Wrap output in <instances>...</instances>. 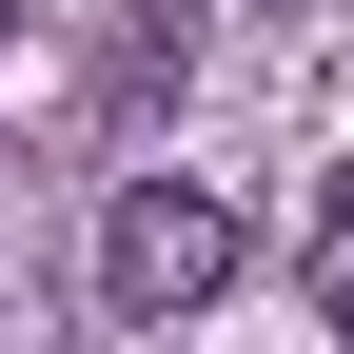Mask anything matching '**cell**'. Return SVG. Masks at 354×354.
<instances>
[{"instance_id": "3957f363", "label": "cell", "mask_w": 354, "mask_h": 354, "mask_svg": "<svg viewBox=\"0 0 354 354\" xmlns=\"http://www.w3.org/2000/svg\"><path fill=\"white\" fill-rule=\"evenodd\" d=\"M0 20H20V0H0Z\"/></svg>"}, {"instance_id": "6da1fadb", "label": "cell", "mask_w": 354, "mask_h": 354, "mask_svg": "<svg viewBox=\"0 0 354 354\" xmlns=\"http://www.w3.org/2000/svg\"><path fill=\"white\" fill-rule=\"evenodd\" d=\"M236 197L216 177H118V216H99V295H118V335H177V315H216L236 295Z\"/></svg>"}, {"instance_id": "7a4b0ae2", "label": "cell", "mask_w": 354, "mask_h": 354, "mask_svg": "<svg viewBox=\"0 0 354 354\" xmlns=\"http://www.w3.org/2000/svg\"><path fill=\"white\" fill-rule=\"evenodd\" d=\"M295 276H315V315H335V335H354V158H335V177H315V236H295Z\"/></svg>"}]
</instances>
